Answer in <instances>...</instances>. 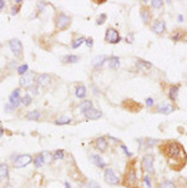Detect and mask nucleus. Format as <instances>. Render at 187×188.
<instances>
[{"mask_svg": "<svg viewBox=\"0 0 187 188\" xmlns=\"http://www.w3.org/2000/svg\"><path fill=\"white\" fill-rule=\"evenodd\" d=\"M105 41L109 42V44H117L121 41V36L119 34V31L114 27H109L106 30V34H105Z\"/></svg>", "mask_w": 187, "mask_h": 188, "instance_id": "423d86ee", "label": "nucleus"}, {"mask_svg": "<svg viewBox=\"0 0 187 188\" xmlns=\"http://www.w3.org/2000/svg\"><path fill=\"white\" fill-rule=\"evenodd\" d=\"M90 158H91V161L94 162V165H95V166L100 167L101 170L106 168V163L104 162V160H102L99 155H90Z\"/></svg>", "mask_w": 187, "mask_h": 188, "instance_id": "a211bd4d", "label": "nucleus"}, {"mask_svg": "<svg viewBox=\"0 0 187 188\" xmlns=\"http://www.w3.org/2000/svg\"><path fill=\"white\" fill-rule=\"evenodd\" d=\"M93 37H89V39H86V45L89 46V47H91L93 46Z\"/></svg>", "mask_w": 187, "mask_h": 188, "instance_id": "79ce46f5", "label": "nucleus"}, {"mask_svg": "<svg viewBox=\"0 0 187 188\" xmlns=\"http://www.w3.org/2000/svg\"><path fill=\"white\" fill-rule=\"evenodd\" d=\"M9 45H10V49H11V51L14 52L15 56L21 55V52H23V45H21L20 40H18V39H11V40L9 41Z\"/></svg>", "mask_w": 187, "mask_h": 188, "instance_id": "9d476101", "label": "nucleus"}, {"mask_svg": "<svg viewBox=\"0 0 187 188\" xmlns=\"http://www.w3.org/2000/svg\"><path fill=\"white\" fill-rule=\"evenodd\" d=\"M63 158H64V151H63V150H58V151L54 152V155H53V160H54V161L63 160Z\"/></svg>", "mask_w": 187, "mask_h": 188, "instance_id": "7c9ffc66", "label": "nucleus"}, {"mask_svg": "<svg viewBox=\"0 0 187 188\" xmlns=\"http://www.w3.org/2000/svg\"><path fill=\"white\" fill-rule=\"evenodd\" d=\"M146 105L150 106V107L154 106V100H152V98H147V100H146Z\"/></svg>", "mask_w": 187, "mask_h": 188, "instance_id": "37998d69", "label": "nucleus"}, {"mask_svg": "<svg viewBox=\"0 0 187 188\" xmlns=\"http://www.w3.org/2000/svg\"><path fill=\"white\" fill-rule=\"evenodd\" d=\"M166 30V24L165 21L162 20H156L154 24H152V31L156 32V34H164Z\"/></svg>", "mask_w": 187, "mask_h": 188, "instance_id": "2eb2a0df", "label": "nucleus"}, {"mask_svg": "<svg viewBox=\"0 0 187 188\" xmlns=\"http://www.w3.org/2000/svg\"><path fill=\"white\" fill-rule=\"evenodd\" d=\"M140 15H141V19L144 20L145 24H150L151 17H152V14H151V10H150L149 6H145V5H144V6L140 9Z\"/></svg>", "mask_w": 187, "mask_h": 188, "instance_id": "ddd939ff", "label": "nucleus"}, {"mask_svg": "<svg viewBox=\"0 0 187 188\" xmlns=\"http://www.w3.org/2000/svg\"><path fill=\"white\" fill-rule=\"evenodd\" d=\"M34 82H35V72H26L20 77V86L24 89L33 87Z\"/></svg>", "mask_w": 187, "mask_h": 188, "instance_id": "6e6552de", "label": "nucleus"}, {"mask_svg": "<svg viewBox=\"0 0 187 188\" xmlns=\"http://www.w3.org/2000/svg\"><path fill=\"white\" fill-rule=\"evenodd\" d=\"M85 41V39L84 37H79V39H76V40H74L73 41V44H71V46H73V49H78L83 42Z\"/></svg>", "mask_w": 187, "mask_h": 188, "instance_id": "2f4dec72", "label": "nucleus"}, {"mask_svg": "<svg viewBox=\"0 0 187 188\" xmlns=\"http://www.w3.org/2000/svg\"><path fill=\"white\" fill-rule=\"evenodd\" d=\"M179 90H180V87L177 85H174V86L170 87V90H169V97H170V100L176 101V98L179 96Z\"/></svg>", "mask_w": 187, "mask_h": 188, "instance_id": "412c9836", "label": "nucleus"}, {"mask_svg": "<svg viewBox=\"0 0 187 188\" xmlns=\"http://www.w3.org/2000/svg\"><path fill=\"white\" fill-rule=\"evenodd\" d=\"M65 188H71L70 185H69V182H65Z\"/></svg>", "mask_w": 187, "mask_h": 188, "instance_id": "09e8293b", "label": "nucleus"}, {"mask_svg": "<svg viewBox=\"0 0 187 188\" xmlns=\"http://www.w3.org/2000/svg\"><path fill=\"white\" fill-rule=\"evenodd\" d=\"M19 10H20V6H19V5H13V6H11V14H13V15H16V14L19 12Z\"/></svg>", "mask_w": 187, "mask_h": 188, "instance_id": "58836bf2", "label": "nucleus"}, {"mask_svg": "<svg viewBox=\"0 0 187 188\" xmlns=\"http://www.w3.org/2000/svg\"><path fill=\"white\" fill-rule=\"evenodd\" d=\"M105 60H106V56H105V55H101V56L95 57L93 60V66L94 67H100V66H102V64L105 62Z\"/></svg>", "mask_w": 187, "mask_h": 188, "instance_id": "b1692460", "label": "nucleus"}, {"mask_svg": "<svg viewBox=\"0 0 187 188\" xmlns=\"http://www.w3.org/2000/svg\"><path fill=\"white\" fill-rule=\"evenodd\" d=\"M93 146L95 147V150H97L100 152H106L109 148V142L106 141L105 137H99L93 141Z\"/></svg>", "mask_w": 187, "mask_h": 188, "instance_id": "1a4fd4ad", "label": "nucleus"}, {"mask_svg": "<svg viewBox=\"0 0 187 188\" xmlns=\"http://www.w3.org/2000/svg\"><path fill=\"white\" fill-rule=\"evenodd\" d=\"M91 107H93V102H91V101H84V102L80 105V110H81L83 112L88 111V110L91 108Z\"/></svg>", "mask_w": 187, "mask_h": 188, "instance_id": "c756f323", "label": "nucleus"}, {"mask_svg": "<svg viewBox=\"0 0 187 188\" xmlns=\"http://www.w3.org/2000/svg\"><path fill=\"white\" fill-rule=\"evenodd\" d=\"M109 66L110 69H117L120 66V59L117 56H111L109 59Z\"/></svg>", "mask_w": 187, "mask_h": 188, "instance_id": "5701e85b", "label": "nucleus"}, {"mask_svg": "<svg viewBox=\"0 0 187 188\" xmlns=\"http://www.w3.org/2000/svg\"><path fill=\"white\" fill-rule=\"evenodd\" d=\"M33 162V156L31 155H18L16 158L14 160V167L15 168H23L26 167Z\"/></svg>", "mask_w": 187, "mask_h": 188, "instance_id": "39448f33", "label": "nucleus"}, {"mask_svg": "<svg viewBox=\"0 0 187 188\" xmlns=\"http://www.w3.org/2000/svg\"><path fill=\"white\" fill-rule=\"evenodd\" d=\"M84 115H85V117H86L88 120H99V118L102 116V113H101L99 110L94 108V107L89 108L88 111H85Z\"/></svg>", "mask_w": 187, "mask_h": 188, "instance_id": "4468645a", "label": "nucleus"}, {"mask_svg": "<svg viewBox=\"0 0 187 188\" xmlns=\"http://www.w3.org/2000/svg\"><path fill=\"white\" fill-rule=\"evenodd\" d=\"M4 188H15V187H14L13 185H10V183H8V185H5V186H4Z\"/></svg>", "mask_w": 187, "mask_h": 188, "instance_id": "a18cd8bd", "label": "nucleus"}, {"mask_svg": "<svg viewBox=\"0 0 187 188\" xmlns=\"http://www.w3.org/2000/svg\"><path fill=\"white\" fill-rule=\"evenodd\" d=\"M126 40H127V42H130L131 40H132V35L130 36V35H127V37H126Z\"/></svg>", "mask_w": 187, "mask_h": 188, "instance_id": "49530a36", "label": "nucleus"}, {"mask_svg": "<svg viewBox=\"0 0 187 188\" xmlns=\"http://www.w3.org/2000/svg\"><path fill=\"white\" fill-rule=\"evenodd\" d=\"M33 162H34V166H35L36 168H40V167H43V166H44V163H45L43 153H38V155H36V156L33 158Z\"/></svg>", "mask_w": 187, "mask_h": 188, "instance_id": "aec40b11", "label": "nucleus"}, {"mask_svg": "<svg viewBox=\"0 0 187 188\" xmlns=\"http://www.w3.org/2000/svg\"><path fill=\"white\" fill-rule=\"evenodd\" d=\"M187 35V31L182 30V29H177L171 34V39L174 41H182L185 40V36Z\"/></svg>", "mask_w": 187, "mask_h": 188, "instance_id": "dca6fc26", "label": "nucleus"}, {"mask_svg": "<svg viewBox=\"0 0 187 188\" xmlns=\"http://www.w3.org/2000/svg\"><path fill=\"white\" fill-rule=\"evenodd\" d=\"M28 65L26 64H24V65H21V66H19V69H18V72L20 74V75H25L26 72H28Z\"/></svg>", "mask_w": 187, "mask_h": 188, "instance_id": "473e14b6", "label": "nucleus"}, {"mask_svg": "<svg viewBox=\"0 0 187 188\" xmlns=\"http://www.w3.org/2000/svg\"><path fill=\"white\" fill-rule=\"evenodd\" d=\"M157 188H177V186L172 181H162L157 185Z\"/></svg>", "mask_w": 187, "mask_h": 188, "instance_id": "393cba45", "label": "nucleus"}, {"mask_svg": "<svg viewBox=\"0 0 187 188\" xmlns=\"http://www.w3.org/2000/svg\"><path fill=\"white\" fill-rule=\"evenodd\" d=\"M86 188H101V187H100V185H99L97 182H95V181H90V182L88 183Z\"/></svg>", "mask_w": 187, "mask_h": 188, "instance_id": "4c0bfd02", "label": "nucleus"}, {"mask_svg": "<svg viewBox=\"0 0 187 188\" xmlns=\"http://www.w3.org/2000/svg\"><path fill=\"white\" fill-rule=\"evenodd\" d=\"M121 148H122V150H124V152H125V153H126V156H129V157H130V156H131V152H129V150H127V148H126V146H125V145H121Z\"/></svg>", "mask_w": 187, "mask_h": 188, "instance_id": "a19ab883", "label": "nucleus"}, {"mask_svg": "<svg viewBox=\"0 0 187 188\" xmlns=\"http://www.w3.org/2000/svg\"><path fill=\"white\" fill-rule=\"evenodd\" d=\"M4 5H5V1H4V0H0V10L4 7Z\"/></svg>", "mask_w": 187, "mask_h": 188, "instance_id": "c03bdc74", "label": "nucleus"}, {"mask_svg": "<svg viewBox=\"0 0 187 188\" xmlns=\"http://www.w3.org/2000/svg\"><path fill=\"white\" fill-rule=\"evenodd\" d=\"M9 177V166L6 163L0 165V181H4Z\"/></svg>", "mask_w": 187, "mask_h": 188, "instance_id": "6ab92c4d", "label": "nucleus"}, {"mask_svg": "<svg viewBox=\"0 0 187 188\" xmlns=\"http://www.w3.org/2000/svg\"><path fill=\"white\" fill-rule=\"evenodd\" d=\"M105 20H106V15H105V14H101V15L99 16V19H97L96 24H97V25H101V24H104V22H105Z\"/></svg>", "mask_w": 187, "mask_h": 188, "instance_id": "e433bc0d", "label": "nucleus"}, {"mask_svg": "<svg viewBox=\"0 0 187 188\" xmlns=\"http://www.w3.org/2000/svg\"><path fill=\"white\" fill-rule=\"evenodd\" d=\"M141 170L146 173H154L155 170H154V155L151 153H147L142 157V161H141Z\"/></svg>", "mask_w": 187, "mask_h": 188, "instance_id": "20e7f679", "label": "nucleus"}, {"mask_svg": "<svg viewBox=\"0 0 187 188\" xmlns=\"http://www.w3.org/2000/svg\"><path fill=\"white\" fill-rule=\"evenodd\" d=\"M159 151L165 157L170 170L175 172L182 171L187 165V153L182 143L176 140H166L160 142Z\"/></svg>", "mask_w": 187, "mask_h": 188, "instance_id": "f257e3e1", "label": "nucleus"}, {"mask_svg": "<svg viewBox=\"0 0 187 188\" xmlns=\"http://www.w3.org/2000/svg\"><path fill=\"white\" fill-rule=\"evenodd\" d=\"M70 122H71V118H69V117H66V116H63V117H60V118H58V120L55 121L56 125H68V123H70Z\"/></svg>", "mask_w": 187, "mask_h": 188, "instance_id": "c85d7f7f", "label": "nucleus"}, {"mask_svg": "<svg viewBox=\"0 0 187 188\" xmlns=\"http://www.w3.org/2000/svg\"><path fill=\"white\" fill-rule=\"evenodd\" d=\"M104 180L106 183L111 185V186H117L120 185V178L115 175V172L111 168H105V173H104Z\"/></svg>", "mask_w": 187, "mask_h": 188, "instance_id": "0eeeda50", "label": "nucleus"}, {"mask_svg": "<svg viewBox=\"0 0 187 188\" xmlns=\"http://www.w3.org/2000/svg\"><path fill=\"white\" fill-rule=\"evenodd\" d=\"M51 82V76L48 74H41L38 76V85L39 86H48Z\"/></svg>", "mask_w": 187, "mask_h": 188, "instance_id": "f3484780", "label": "nucleus"}, {"mask_svg": "<svg viewBox=\"0 0 187 188\" xmlns=\"http://www.w3.org/2000/svg\"><path fill=\"white\" fill-rule=\"evenodd\" d=\"M9 103L13 106V108H16L19 105H20V102H21V98H20V90L19 89H16V90H14L11 95H10V97H9Z\"/></svg>", "mask_w": 187, "mask_h": 188, "instance_id": "9b49d317", "label": "nucleus"}, {"mask_svg": "<svg viewBox=\"0 0 187 188\" xmlns=\"http://www.w3.org/2000/svg\"><path fill=\"white\" fill-rule=\"evenodd\" d=\"M26 118L28 120H34V121H38L40 118V112L39 111H30L26 113Z\"/></svg>", "mask_w": 187, "mask_h": 188, "instance_id": "bb28decb", "label": "nucleus"}, {"mask_svg": "<svg viewBox=\"0 0 187 188\" xmlns=\"http://www.w3.org/2000/svg\"><path fill=\"white\" fill-rule=\"evenodd\" d=\"M137 66L141 67V69H145V70H149V69L152 67V65L150 62L145 61V60H137Z\"/></svg>", "mask_w": 187, "mask_h": 188, "instance_id": "cd10ccee", "label": "nucleus"}, {"mask_svg": "<svg viewBox=\"0 0 187 188\" xmlns=\"http://www.w3.org/2000/svg\"><path fill=\"white\" fill-rule=\"evenodd\" d=\"M4 135V128H0V137Z\"/></svg>", "mask_w": 187, "mask_h": 188, "instance_id": "de8ad7c7", "label": "nucleus"}, {"mask_svg": "<svg viewBox=\"0 0 187 188\" xmlns=\"http://www.w3.org/2000/svg\"><path fill=\"white\" fill-rule=\"evenodd\" d=\"M70 24H71V19H70V16H68L66 14L60 12V14L56 15V19H55L56 31H63V30L68 29Z\"/></svg>", "mask_w": 187, "mask_h": 188, "instance_id": "7ed1b4c3", "label": "nucleus"}, {"mask_svg": "<svg viewBox=\"0 0 187 188\" xmlns=\"http://www.w3.org/2000/svg\"><path fill=\"white\" fill-rule=\"evenodd\" d=\"M21 102H23L25 106L30 105V103H31V96H30V95H25L24 97H21Z\"/></svg>", "mask_w": 187, "mask_h": 188, "instance_id": "72a5a7b5", "label": "nucleus"}, {"mask_svg": "<svg viewBox=\"0 0 187 188\" xmlns=\"http://www.w3.org/2000/svg\"><path fill=\"white\" fill-rule=\"evenodd\" d=\"M157 111L160 113H165V115H169L171 112L175 111V106L169 103V102H161L159 106H157Z\"/></svg>", "mask_w": 187, "mask_h": 188, "instance_id": "f8f14e48", "label": "nucleus"}, {"mask_svg": "<svg viewBox=\"0 0 187 188\" xmlns=\"http://www.w3.org/2000/svg\"><path fill=\"white\" fill-rule=\"evenodd\" d=\"M144 181H145V183H146L147 187H151V178H150V176L146 175V176L144 177Z\"/></svg>", "mask_w": 187, "mask_h": 188, "instance_id": "ea45409f", "label": "nucleus"}, {"mask_svg": "<svg viewBox=\"0 0 187 188\" xmlns=\"http://www.w3.org/2000/svg\"><path fill=\"white\" fill-rule=\"evenodd\" d=\"M79 60H80V57L76 56V55H66V56L63 57V61H64L65 64H75V62H78Z\"/></svg>", "mask_w": 187, "mask_h": 188, "instance_id": "4be33fe9", "label": "nucleus"}, {"mask_svg": "<svg viewBox=\"0 0 187 188\" xmlns=\"http://www.w3.org/2000/svg\"><path fill=\"white\" fill-rule=\"evenodd\" d=\"M43 156H44L45 163H50V161H53V156L50 155V152H43Z\"/></svg>", "mask_w": 187, "mask_h": 188, "instance_id": "f704fd0d", "label": "nucleus"}, {"mask_svg": "<svg viewBox=\"0 0 187 188\" xmlns=\"http://www.w3.org/2000/svg\"><path fill=\"white\" fill-rule=\"evenodd\" d=\"M162 4H164V1H161V0H152V1H151V5H152L154 7H156V9L161 7Z\"/></svg>", "mask_w": 187, "mask_h": 188, "instance_id": "c9c22d12", "label": "nucleus"}, {"mask_svg": "<svg viewBox=\"0 0 187 188\" xmlns=\"http://www.w3.org/2000/svg\"><path fill=\"white\" fill-rule=\"evenodd\" d=\"M137 160H132L126 165L122 180L120 181V183L126 188H141L140 180L137 177Z\"/></svg>", "mask_w": 187, "mask_h": 188, "instance_id": "f03ea898", "label": "nucleus"}, {"mask_svg": "<svg viewBox=\"0 0 187 188\" xmlns=\"http://www.w3.org/2000/svg\"><path fill=\"white\" fill-rule=\"evenodd\" d=\"M75 95H76L79 98H84V97L86 96V89H85V86H84V85H79V86L76 87V90H75Z\"/></svg>", "mask_w": 187, "mask_h": 188, "instance_id": "a878e982", "label": "nucleus"}]
</instances>
